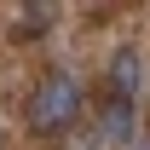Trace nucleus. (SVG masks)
Masks as SVG:
<instances>
[{
  "label": "nucleus",
  "mask_w": 150,
  "mask_h": 150,
  "mask_svg": "<svg viewBox=\"0 0 150 150\" xmlns=\"http://www.w3.org/2000/svg\"><path fill=\"white\" fill-rule=\"evenodd\" d=\"M139 150H150V133H144V139H139Z\"/></svg>",
  "instance_id": "5"
},
{
  "label": "nucleus",
  "mask_w": 150,
  "mask_h": 150,
  "mask_svg": "<svg viewBox=\"0 0 150 150\" xmlns=\"http://www.w3.org/2000/svg\"><path fill=\"white\" fill-rule=\"evenodd\" d=\"M139 81H144V64H139V52H133V46H121V52L110 58V98H127V104H133Z\"/></svg>",
  "instance_id": "2"
},
{
  "label": "nucleus",
  "mask_w": 150,
  "mask_h": 150,
  "mask_svg": "<svg viewBox=\"0 0 150 150\" xmlns=\"http://www.w3.org/2000/svg\"><path fill=\"white\" fill-rule=\"evenodd\" d=\"M104 133L110 139H133V104L127 98H110L104 104Z\"/></svg>",
  "instance_id": "4"
},
{
  "label": "nucleus",
  "mask_w": 150,
  "mask_h": 150,
  "mask_svg": "<svg viewBox=\"0 0 150 150\" xmlns=\"http://www.w3.org/2000/svg\"><path fill=\"white\" fill-rule=\"evenodd\" d=\"M75 110H81V87H75V75L52 69V75L35 87V98H29V127H35V133H64V127L75 121Z\"/></svg>",
  "instance_id": "1"
},
{
  "label": "nucleus",
  "mask_w": 150,
  "mask_h": 150,
  "mask_svg": "<svg viewBox=\"0 0 150 150\" xmlns=\"http://www.w3.org/2000/svg\"><path fill=\"white\" fill-rule=\"evenodd\" d=\"M18 12H23V18H18V29H12L18 40L46 35V29H52V18H58V6H46V0H29V6H18Z\"/></svg>",
  "instance_id": "3"
}]
</instances>
